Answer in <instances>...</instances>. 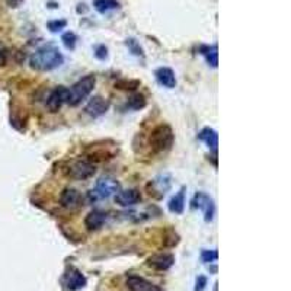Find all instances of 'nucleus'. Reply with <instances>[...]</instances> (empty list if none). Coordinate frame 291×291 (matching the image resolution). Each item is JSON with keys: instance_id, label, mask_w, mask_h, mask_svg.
<instances>
[{"instance_id": "f257e3e1", "label": "nucleus", "mask_w": 291, "mask_h": 291, "mask_svg": "<svg viewBox=\"0 0 291 291\" xmlns=\"http://www.w3.org/2000/svg\"><path fill=\"white\" fill-rule=\"evenodd\" d=\"M64 63V57L54 45H44L38 48L29 60V64L38 71H51Z\"/></svg>"}, {"instance_id": "f03ea898", "label": "nucleus", "mask_w": 291, "mask_h": 291, "mask_svg": "<svg viewBox=\"0 0 291 291\" xmlns=\"http://www.w3.org/2000/svg\"><path fill=\"white\" fill-rule=\"evenodd\" d=\"M96 85V79L93 75H87L85 78H82L79 82H76L73 86L68 89V95H67V104L71 105V107H76L79 105L83 99H86L93 87Z\"/></svg>"}, {"instance_id": "7ed1b4c3", "label": "nucleus", "mask_w": 291, "mask_h": 291, "mask_svg": "<svg viewBox=\"0 0 291 291\" xmlns=\"http://www.w3.org/2000/svg\"><path fill=\"white\" fill-rule=\"evenodd\" d=\"M175 141V134L174 130L167 124H160L157 126L152 131L150 134V146L152 149L157 152V153H162V152H167Z\"/></svg>"}, {"instance_id": "20e7f679", "label": "nucleus", "mask_w": 291, "mask_h": 291, "mask_svg": "<svg viewBox=\"0 0 291 291\" xmlns=\"http://www.w3.org/2000/svg\"><path fill=\"white\" fill-rule=\"evenodd\" d=\"M61 284L66 291H79L86 287L87 280L82 274V271H79L75 266H70L64 272V275L61 278Z\"/></svg>"}, {"instance_id": "39448f33", "label": "nucleus", "mask_w": 291, "mask_h": 291, "mask_svg": "<svg viewBox=\"0 0 291 291\" xmlns=\"http://www.w3.org/2000/svg\"><path fill=\"white\" fill-rule=\"evenodd\" d=\"M192 208L201 210L204 214V220L205 222H211L215 214V204L214 200L207 195L205 192H197L192 198Z\"/></svg>"}, {"instance_id": "423d86ee", "label": "nucleus", "mask_w": 291, "mask_h": 291, "mask_svg": "<svg viewBox=\"0 0 291 291\" xmlns=\"http://www.w3.org/2000/svg\"><path fill=\"white\" fill-rule=\"evenodd\" d=\"M119 189H121V185L116 179L111 178V176H102V178L98 179L95 194L99 198H109L112 195L118 194Z\"/></svg>"}, {"instance_id": "0eeeda50", "label": "nucleus", "mask_w": 291, "mask_h": 291, "mask_svg": "<svg viewBox=\"0 0 291 291\" xmlns=\"http://www.w3.org/2000/svg\"><path fill=\"white\" fill-rule=\"evenodd\" d=\"M93 174H95V166L86 160H76V162L70 163L67 169V175L70 178L80 179V181L90 178Z\"/></svg>"}, {"instance_id": "6e6552de", "label": "nucleus", "mask_w": 291, "mask_h": 291, "mask_svg": "<svg viewBox=\"0 0 291 291\" xmlns=\"http://www.w3.org/2000/svg\"><path fill=\"white\" fill-rule=\"evenodd\" d=\"M67 87H56V89L50 93V96L47 98V104H45L50 112H58V109L63 107V104H67Z\"/></svg>"}, {"instance_id": "1a4fd4ad", "label": "nucleus", "mask_w": 291, "mask_h": 291, "mask_svg": "<svg viewBox=\"0 0 291 291\" xmlns=\"http://www.w3.org/2000/svg\"><path fill=\"white\" fill-rule=\"evenodd\" d=\"M175 263V256L172 253H156L147 259V266L156 271H167Z\"/></svg>"}, {"instance_id": "9d476101", "label": "nucleus", "mask_w": 291, "mask_h": 291, "mask_svg": "<svg viewBox=\"0 0 291 291\" xmlns=\"http://www.w3.org/2000/svg\"><path fill=\"white\" fill-rule=\"evenodd\" d=\"M127 288L130 291H160V288L153 282L147 281L140 275H128L126 280Z\"/></svg>"}, {"instance_id": "9b49d317", "label": "nucleus", "mask_w": 291, "mask_h": 291, "mask_svg": "<svg viewBox=\"0 0 291 291\" xmlns=\"http://www.w3.org/2000/svg\"><path fill=\"white\" fill-rule=\"evenodd\" d=\"M60 203L67 210H76L82 205V195L75 188H66L60 195Z\"/></svg>"}, {"instance_id": "f8f14e48", "label": "nucleus", "mask_w": 291, "mask_h": 291, "mask_svg": "<svg viewBox=\"0 0 291 291\" xmlns=\"http://www.w3.org/2000/svg\"><path fill=\"white\" fill-rule=\"evenodd\" d=\"M108 108H109V102H108L107 99H104L102 96H93L87 102L85 111L90 116L98 118V116L104 115L108 111Z\"/></svg>"}, {"instance_id": "ddd939ff", "label": "nucleus", "mask_w": 291, "mask_h": 291, "mask_svg": "<svg viewBox=\"0 0 291 291\" xmlns=\"http://www.w3.org/2000/svg\"><path fill=\"white\" fill-rule=\"evenodd\" d=\"M140 201H141V194L138 189H126V191H119L115 195V203L121 207H131Z\"/></svg>"}, {"instance_id": "4468645a", "label": "nucleus", "mask_w": 291, "mask_h": 291, "mask_svg": "<svg viewBox=\"0 0 291 291\" xmlns=\"http://www.w3.org/2000/svg\"><path fill=\"white\" fill-rule=\"evenodd\" d=\"M105 222H107V213H104L101 210H93L86 215L85 226L89 230H98V229H101L104 226Z\"/></svg>"}, {"instance_id": "2eb2a0df", "label": "nucleus", "mask_w": 291, "mask_h": 291, "mask_svg": "<svg viewBox=\"0 0 291 291\" xmlns=\"http://www.w3.org/2000/svg\"><path fill=\"white\" fill-rule=\"evenodd\" d=\"M157 82L162 85V86L167 87V89H174L176 86V78H175V73L172 71V68L169 67H160L156 70L155 73Z\"/></svg>"}, {"instance_id": "dca6fc26", "label": "nucleus", "mask_w": 291, "mask_h": 291, "mask_svg": "<svg viewBox=\"0 0 291 291\" xmlns=\"http://www.w3.org/2000/svg\"><path fill=\"white\" fill-rule=\"evenodd\" d=\"M198 138L204 141L205 144L208 146L213 152H217V146H219V134L214 128H210V127H205L200 131L198 134Z\"/></svg>"}, {"instance_id": "f3484780", "label": "nucleus", "mask_w": 291, "mask_h": 291, "mask_svg": "<svg viewBox=\"0 0 291 291\" xmlns=\"http://www.w3.org/2000/svg\"><path fill=\"white\" fill-rule=\"evenodd\" d=\"M185 208V188H181L178 191V194L172 197V200L169 201V210L174 214H182Z\"/></svg>"}, {"instance_id": "a211bd4d", "label": "nucleus", "mask_w": 291, "mask_h": 291, "mask_svg": "<svg viewBox=\"0 0 291 291\" xmlns=\"http://www.w3.org/2000/svg\"><path fill=\"white\" fill-rule=\"evenodd\" d=\"M219 50L215 45L213 47H207V45H204L200 48V53L203 54L205 60H207V63L210 64V66H213V67H217V64H219V53H217Z\"/></svg>"}, {"instance_id": "6ab92c4d", "label": "nucleus", "mask_w": 291, "mask_h": 291, "mask_svg": "<svg viewBox=\"0 0 291 291\" xmlns=\"http://www.w3.org/2000/svg\"><path fill=\"white\" fill-rule=\"evenodd\" d=\"M95 9L99 12V13H107L109 10L118 9L119 8V3L116 0H95L93 3Z\"/></svg>"}, {"instance_id": "aec40b11", "label": "nucleus", "mask_w": 291, "mask_h": 291, "mask_svg": "<svg viewBox=\"0 0 291 291\" xmlns=\"http://www.w3.org/2000/svg\"><path fill=\"white\" fill-rule=\"evenodd\" d=\"M146 104H147V101H146L144 95L136 93V95H133L131 98H128L127 107L134 109V111H138V109H143L146 107Z\"/></svg>"}, {"instance_id": "412c9836", "label": "nucleus", "mask_w": 291, "mask_h": 291, "mask_svg": "<svg viewBox=\"0 0 291 291\" xmlns=\"http://www.w3.org/2000/svg\"><path fill=\"white\" fill-rule=\"evenodd\" d=\"M138 86H140V82H138V80H127V79H123V80H118L115 83L116 89H121V90H136Z\"/></svg>"}, {"instance_id": "4be33fe9", "label": "nucleus", "mask_w": 291, "mask_h": 291, "mask_svg": "<svg viewBox=\"0 0 291 291\" xmlns=\"http://www.w3.org/2000/svg\"><path fill=\"white\" fill-rule=\"evenodd\" d=\"M61 41L64 42V45H66V48L68 50H73L76 47V41H78V37H76V34L75 32H66L63 37H61Z\"/></svg>"}, {"instance_id": "5701e85b", "label": "nucleus", "mask_w": 291, "mask_h": 291, "mask_svg": "<svg viewBox=\"0 0 291 291\" xmlns=\"http://www.w3.org/2000/svg\"><path fill=\"white\" fill-rule=\"evenodd\" d=\"M126 45L128 47V50L134 54V56H143V50L140 47V44L137 42L134 38H128L126 41Z\"/></svg>"}, {"instance_id": "b1692460", "label": "nucleus", "mask_w": 291, "mask_h": 291, "mask_svg": "<svg viewBox=\"0 0 291 291\" xmlns=\"http://www.w3.org/2000/svg\"><path fill=\"white\" fill-rule=\"evenodd\" d=\"M219 259V253L217 251H203L201 252V261L204 263H211Z\"/></svg>"}, {"instance_id": "393cba45", "label": "nucleus", "mask_w": 291, "mask_h": 291, "mask_svg": "<svg viewBox=\"0 0 291 291\" xmlns=\"http://www.w3.org/2000/svg\"><path fill=\"white\" fill-rule=\"evenodd\" d=\"M66 25H67V22L64 19H60V20H51L48 22V29L51 32H58V31H61V29L66 28Z\"/></svg>"}, {"instance_id": "a878e982", "label": "nucleus", "mask_w": 291, "mask_h": 291, "mask_svg": "<svg viewBox=\"0 0 291 291\" xmlns=\"http://www.w3.org/2000/svg\"><path fill=\"white\" fill-rule=\"evenodd\" d=\"M207 277L205 275H198L197 277V280H195V288L194 291H204L205 290V287H207Z\"/></svg>"}, {"instance_id": "bb28decb", "label": "nucleus", "mask_w": 291, "mask_h": 291, "mask_svg": "<svg viewBox=\"0 0 291 291\" xmlns=\"http://www.w3.org/2000/svg\"><path fill=\"white\" fill-rule=\"evenodd\" d=\"M95 56L99 60H105L108 57V48L105 45H98L96 48H95Z\"/></svg>"}, {"instance_id": "cd10ccee", "label": "nucleus", "mask_w": 291, "mask_h": 291, "mask_svg": "<svg viewBox=\"0 0 291 291\" xmlns=\"http://www.w3.org/2000/svg\"><path fill=\"white\" fill-rule=\"evenodd\" d=\"M6 2H8V5H9L10 8H18L23 0H6Z\"/></svg>"}, {"instance_id": "c85d7f7f", "label": "nucleus", "mask_w": 291, "mask_h": 291, "mask_svg": "<svg viewBox=\"0 0 291 291\" xmlns=\"http://www.w3.org/2000/svg\"><path fill=\"white\" fill-rule=\"evenodd\" d=\"M3 57V47H2V44H0V58Z\"/></svg>"}]
</instances>
